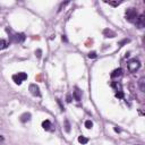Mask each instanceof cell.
Wrapping results in <instances>:
<instances>
[{
  "label": "cell",
  "mask_w": 145,
  "mask_h": 145,
  "mask_svg": "<svg viewBox=\"0 0 145 145\" xmlns=\"http://www.w3.org/2000/svg\"><path fill=\"white\" fill-rule=\"evenodd\" d=\"M127 66H128V70L130 72H136L141 68V61L136 58H133L127 63Z\"/></svg>",
  "instance_id": "obj_1"
},
{
  "label": "cell",
  "mask_w": 145,
  "mask_h": 145,
  "mask_svg": "<svg viewBox=\"0 0 145 145\" xmlns=\"http://www.w3.org/2000/svg\"><path fill=\"white\" fill-rule=\"evenodd\" d=\"M125 16H126V19L128 20V22H134V20H136L138 14H137V10L135 8H128V9L126 10Z\"/></svg>",
  "instance_id": "obj_2"
},
{
  "label": "cell",
  "mask_w": 145,
  "mask_h": 145,
  "mask_svg": "<svg viewBox=\"0 0 145 145\" xmlns=\"http://www.w3.org/2000/svg\"><path fill=\"white\" fill-rule=\"evenodd\" d=\"M25 40V34L24 33H14L10 35V41L14 43H22Z\"/></svg>",
  "instance_id": "obj_3"
},
{
  "label": "cell",
  "mask_w": 145,
  "mask_h": 145,
  "mask_svg": "<svg viewBox=\"0 0 145 145\" xmlns=\"http://www.w3.org/2000/svg\"><path fill=\"white\" fill-rule=\"evenodd\" d=\"M26 78H27V74H26V72H18V74H16V75L13 76V81L16 83L17 85H20L22 82L25 81Z\"/></svg>",
  "instance_id": "obj_4"
},
{
  "label": "cell",
  "mask_w": 145,
  "mask_h": 145,
  "mask_svg": "<svg viewBox=\"0 0 145 145\" xmlns=\"http://www.w3.org/2000/svg\"><path fill=\"white\" fill-rule=\"evenodd\" d=\"M30 92L32 95L34 96H41V92H40V87L36 84H31L30 85Z\"/></svg>",
  "instance_id": "obj_5"
},
{
  "label": "cell",
  "mask_w": 145,
  "mask_h": 145,
  "mask_svg": "<svg viewBox=\"0 0 145 145\" xmlns=\"http://www.w3.org/2000/svg\"><path fill=\"white\" fill-rule=\"evenodd\" d=\"M135 24H136V26L138 27V28H143L144 25H145L144 15H139V16H137V18H136V20H135Z\"/></svg>",
  "instance_id": "obj_6"
},
{
  "label": "cell",
  "mask_w": 145,
  "mask_h": 145,
  "mask_svg": "<svg viewBox=\"0 0 145 145\" xmlns=\"http://www.w3.org/2000/svg\"><path fill=\"white\" fill-rule=\"evenodd\" d=\"M72 95H74V99H75L76 101H81V99H82V91L76 86L75 90H74V92H72Z\"/></svg>",
  "instance_id": "obj_7"
},
{
  "label": "cell",
  "mask_w": 145,
  "mask_h": 145,
  "mask_svg": "<svg viewBox=\"0 0 145 145\" xmlns=\"http://www.w3.org/2000/svg\"><path fill=\"white\" fill-rule=\"evenodd\" d=\"M122 75V69L121 68H117V69H115L113 72H111V78H117V77H120V76Z\"/></svg>",
  "instance_id": "obj_8"
},
{
  "label": "cell",
  "mask_w": 145,
  "mask_h": 145,
  "mask_svg": "<svg viewBox=\"0 0 145 145\" xmlns=\"http://www.w3.org/2000/svg\"><path fill=\"white\" fill-rule=\"evenodd\" d=\"M103 34H104L106 37H115V36H116V32H113V31H111V30H109V28L103 30Z\"/></svg>",
  "instance_id": "obj_9"
},
{
  "label": "cell",
  "mask_w": 145,
  "mask_h": 145,
  "mask_svg": "<svg viewBox=\"0 0 145 145\" xmlns=\"http://www.w3.org/2000/svg\"><path fill=\"white\" fill-rule=\"evenodd\" d=\"M30 119H31L30 112H25V113H23V115L20 116V121L22 122H26V121H28Z\"/></svg>",
  "instance_id": "obj_10"
},
{
  "label": "cell",
  "mask_w": 145,
  "mask_h": 145,
  "mask_svg": "<svg viewBox=\"0 0 145 145\" xmlns=\"http://www.w3.org/2000/svg\"><path fill=\"white\" fill-rule=\"evenodd\" d=\"M42 127H43V129H45V130H51L52 125H51L50 120H44V121L42 122Z\"/></svg>",
  "instance_id": "obj_11"
},
{
  "label": "cell",
  "mask_w": 145,
  "mask_h": 145,
  "mask_svg": "<svg viewBox=\"0 0 145 145\" xmlns=\"http://www.w3.org/2000/svg\"><path fill=\"white\" fill-rule=\"evenodd\" d=\"M8 42H7L6 40L3 39H0V50H3V49H7L8 48Z\"/></svg>",
  "instance_id": "obj_12"
},
{
  "label": "cell",
  "mask_w": 145,
  "mask_h": 145,
  "mask_svg": "<svg viewBox=\"0 0 145 145\" xmlns=\"http://www.w3.org/2000/svg\"><path fill=\"white\" fill-rule=\"evenodd\" d=\"M138 85H139L141 91H142V92H145V78H144V77H142V78L139 79Z\"/></svg>",
  "instance_id": "obj_13"
},
{
  "label": "cell",
  "mask_w": 145,
  "mask_h": 145,
  "mask_svg": "<svg viewBox=\"0 0 145 145\" xmlns=\"http://www.w3.org/2000/svg\"><path fill=\"white\" fill-rule=\"evenodd\" d=\"M78 142L81 144H86V143L89 142V138H86L85 136H79L78 137Z\"/></svg>",
  "instance_id": "obj_14"
},
{
  "label": "cell",
  "mask_w": 145,
  "mask_h": 145,
  "mask_svg": "<svg viewBox=\"0 0 145 145\" xmlns=\"http://www.w3.org/2000/svg\"><path fill=\"white\" fill-rule=\"evenodd\" d=\"M65 130L67 133L70 132V125H69V121L68 120H65Z\"/></svg>",
  "instance_id": "obj_15"
},
{
  "label": "cell",
  "mask_w": 145,
  "mask_h": 145,
  "mask_svg": "<svg viewBox=\"0 0 145 145\" xmlns=\"http://www.w3.org/2000/svg\"><path fill=\"white\" fill-rule=\"evenodd\" d=\"M85 127L87 129H91L93 127V122L91 121V120H86V121H85Z\"/></svg>",
  "instance_id": "obj_16"
},
{
  "label": "cell",
  "mask_w": 145,
  "mask_h": 145,
  "mask_svg": "<svg viewBox=\"0 0 145 145\" xmlns=\"http://www.w3.org/2000/svg\"><path fill=\"white\" fill-rule=\"evenodd\" d=\"M116 98H118V99H122V98H124V92H122V91H118V92L116 93Z\"/></svg>",
  "instance_id": "obj_17"
},
{
  "label": "cell",
  "mask_w": 145,
  "mask_h": 145,
  "mask_svg": "<svg viewBox=\"0 0 145 145\" xmlns=\"http://www.w3.org/2000/svg\"><path fill=\"white\" fill-rule=\"evenodd\" d=\"M89 58H90V59H94V58H96V52H95V51L90 52L89 53Z\"/></svg>",
  "instance_id": "obj_18"
},
{
  "label": "cell",
  "mask_w": 145,
  "mask_h": 145,
  "mask_svg": "<svg viewBox=\"0 0 145 145\" xmlns=\"http://www.w3.org/2000/svg\"><path fill=\"white\" fill-rule=\"evenodd\" d=\"M35 54H36V57H37V58H41V54H42V50L41 49H37L35 51Z\"/></svg>",
  "instance_id": "obj_19"
},
{
  "label": "cell",
  "mask_w": 145,
  "mask_h": 145,
  "mask_svg": "<svg viewBox=\"0 0 145 145\" xmlns=\"http://www.w3.org/2000/svg\"><path fill=\"white\" fill-rule=\"evenodd\" d=\"M128 42H129V40H128V39H125L124 41H121V42L119 43V45H122L124 43H128Z\"/></svg>",
  "instance_id": "obj_20"
},
{
  "label": "cell",
  "mask_w": 145,
  "mask_h": 145,
  "mask_svg": "<svg viewBox=\"0 0 145 145\" xmlns=\"http://www.w3.org/2000/svg\"><path fill=\"white\" fill-rule=\"evenodd\" d=\"M67 102H68V103L72 102V95H70V94H68V95H67Z\"/></svg>",
  "instance_id": "obj_21"
},
{
  "label": "cell",
  "mask_w": 145,
  "mask_h": 145,
  "mask_svg": "<svg viewBox=\"0 0 145 145\" xmlns=\"http://www.w3.org/2000/svg\"><path fill=\"white\" fill-rule=\"evenodd\" d=\"M109 3V5H111V6H118V5H119V3H120V2H108Z\"/></svg>",
  "instance_id": "obj_22"
},
{
  "label": "cell",
  "mask_w": 145,
  "mask_h": 145,
  "mask_svg": "<svg viewBox=\"0 0 145 145\" xmlns=\"http://www.w3.org/2000/svg\"><path fill=\"white\" fill-rule=\"evenodd\" d=\"M63 41H65V42H67V37L65 35H63Z\"/></svg>",
  "instance_id": "obj_23"
},
{
  "label": "cell",
  "mask_w": 145,
  "mask_h": 145,
  "mask_svg": "<svg viewBox=\"0 0 145 145\" xmlns=\"http://www.w3.org/2000/svg\"><path fill=\"white\" fill-rule=\"evenodd\" d=\"M115 130H116V132H117V133H119V132H120V129H119V128H117V127H116V128H115Z\"/></svg>",
  "instance_id": "obj_24"
},
{
  "label": "cell",
  "mask_w": 145,
  "mask_h": 145,
  "mask_svg": "<svg viewBox=\"0 0 145 145\" xmlns=\"http://www.w3.org/2000/svg\"><path fill=\"white\" fill-rule=\"evenodd\" d=\"M2 141H3V137H2L1 135H0V142H2Z\"/></svg>",
  "instance_id": "obj_25"
}]
</instances>
